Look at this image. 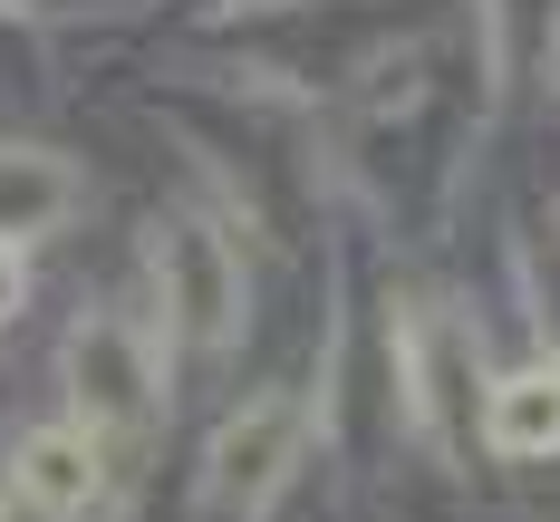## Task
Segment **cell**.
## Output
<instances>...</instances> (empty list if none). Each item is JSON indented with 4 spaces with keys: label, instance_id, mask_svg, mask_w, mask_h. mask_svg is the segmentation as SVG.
<instances>
[{
    "label": "cell",
    "instance_id": "obj_4",
    "mask_svg": "<svg viewBox=\"0 0 560 522\" xmlns=\"http://www.w3.org/2000/svg\"><path fill=\"white\" fill-rule=\"evenodd\" d=\"M68 406L97 436H145L155 406H165V348H155V329L126 320V310H78V329H68Z\"/></svg>",
    "mask_w": 560,
    "mask_h": 522
},
{
    "label": "cell",
    "instance_id": "obj_5",
    "mask_svg": "<svg viewBox=\"0 0 560 522\" xmlns=\"http://www.w3.org/2000/svg\"><path fill=\"white\" fill-rule=\"evenodd\" d=\"M107 436L78 426V416H49V426H20L10 436V494L39 522H97L107 503Z\"/></svg>",
    "mask_w": 560,
    "mask_h": 522
},
{
    "label": "cell",
    "instance_id": "obj_1",
    "mask_svg": "<svg viewBox=\"0 0 560 522\" xmlns=\"http://www.w3.org/2000/svg\"><path fill=\"white\" fill-rule=\"evenodd\" d=\"M300 455H310V397H290V387L242 397L223 426H213V445H203L194 522H261L280 494H290Z\"/></svg>",
    "mask_w": 560,
    "mask_h": 522
},
{
    "label": "cell",
    "instance_id": "obj_6",
    "mask_svg": "<svg viewBox=\"0 0 560 522\" xmlns=\"http://www.w3.org/2000/svg\"><path fill=\"white\" fill-rule=\"evenodd\" d=\"M483 455H503V464H551L560 455V348L483 378Z\"/></svg>",
    "mask_w": 560,
    "mask_h": 522
},
{
    "label": "cell",
    "instance_id": "obj_3",
    "mask_svg": "<svg viewBox=\"0 0 560 522\" xmlns=\"http://www.w3.org/2000/svg\"><path fill=\"white\" fill-rule=\"evenodd\" d=\"M406 30H416V0H319V10L280 0L252 30V49L300 88H348V78H377L387 39H406Z\"/></svg>",
    "mask_w": 560,
    "mask_h": 522
},
{
    "label": "cell",
    "instance_id": "obj_8",
    "mask_svg": "<svg viewBox=\"0 0 560 522\" xmlns=\"http://www.w3.org/2000/svg\"><path fill=\"white\" fill-rule=\"evenodd\" d=\"M20 310H30V252H20V242H0V329H10Z\"/></svg>",
    "mask_w": 560,
    "mask_h": 522
},
{
    "label": "cell",
    "instance_id": "obj_7",
    "mask_svg": "<svg viewBox=\"0 0 560 522\" xmlns=\"http://www.w3.org/2000/svg\"><path fill=\"white\" fill-rule=\"evenodd\" d=\"M78 204H88V184L58 146H0V242H39Z\"/></svg>",
    "mask_w": 560,
    "mask_h": 522
},
{
    "label": "cell",
    "instance_id": "obj_9",
    "mask_svg": "<svg viewBox=\"0 0 560 522\" xmlns=\"http://www.w3.org/2000/svg\"><path fill=\"white\" fill-rule=\"evenodd\" d=\"M0 522H10V503H0Z\"/></svg>",
    "mask_w": 560,
    "mask_h": 522
},
{
    "label": "cell",
    "instance_id": "obj_2",
    "mask_svg": "<svg viewBox=\"0 0 560 522\" xmlns=\"http://www.w3.org/2000/svg\"><path fill=\"white\" fill-rule=\"evenodd\" d=\"M145 262H155V300H165V329L194 358H232L252 300H242V252L213 213H155L145 232Z\"/></svg>",
    "mask_w": 560,
    "mask_h": 522
}]
</instances>
